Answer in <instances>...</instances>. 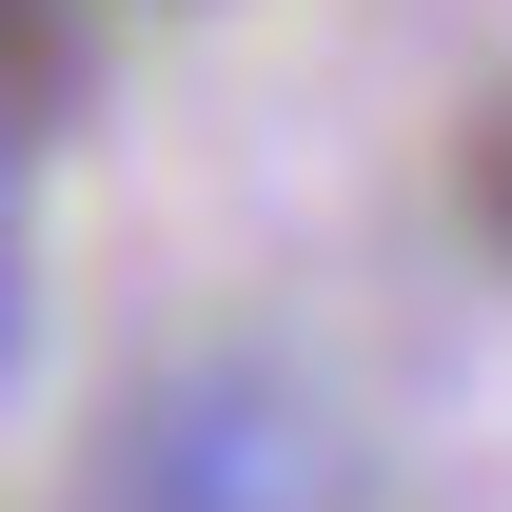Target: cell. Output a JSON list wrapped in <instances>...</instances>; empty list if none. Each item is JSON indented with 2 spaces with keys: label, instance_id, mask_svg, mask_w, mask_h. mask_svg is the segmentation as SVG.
Returning a JSON list of instances; mask_svg holds the SVG:
<instances>
[{
  "label": "cell",
  "instance_id": "cell-1",
  "mask_svg": "<svg viewBox=\"0 0 512 512\" xmlns=\"http://www.w3.org/2000/svg\"><path fill=\"white\" fill-rule=\"evenodd\" d=\"M99 512H355V453L296 375H256V355H197L119 414V473Z\"/></svg>",
  "mask_w": 512,
  "mask_h": 512
},
{
  "label": "cell",
  "instance_id": "cell-2",
  "mask_svg": "<svg viewBox=\"0 0 512 512\" xmlns=\"http://www.w3.org/2000/svg\"><path fill=\"white\" fill-rule=\"evenodd\" d=\"M79 119V0H0V138Z\"/></svg>",
  "mask_w": 512,
  "mask_h": 512
},
{
  "label": "cell",
  "instance_id": "cell-3",
  "mask_svg": "<svg viewBox=\"0 0 512 512\" xmlns=\"http://www.w3.org/2000/svg\"><path fill=\"white\" fill-rule=\"evenodd\" d=\"M453 197H473V237L512 256V79H493V99H473V138H453Z\"/></svg>",
  "mask_w": 512,
  "mask_h": 512
},
{
  "label": "cell",
  "instance_id": "cell-4",
  "mask_svg": "<svg viewBox=\"0 0 512 512\" xmlns=\"http://www.w3.org/2000/svg\"><path fill=\"white\" fill-rule=\"evenodd\" d=\"M0 335H20V296H0Z\"/></svg>",
  "mask_w": 512,
  "mask_h": 512
}]
</instances>
